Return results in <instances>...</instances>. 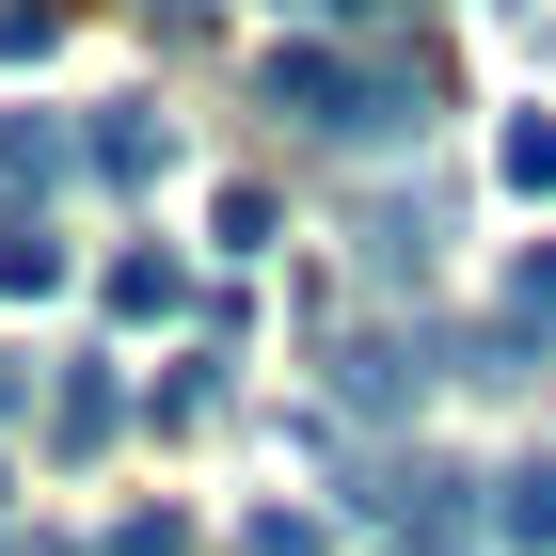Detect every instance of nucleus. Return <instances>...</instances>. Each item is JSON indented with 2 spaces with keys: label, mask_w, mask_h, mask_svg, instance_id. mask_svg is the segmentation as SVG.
Wrapping results in <instances>:
<instances>
[{
  "label": "nucleus",
  "mask_w": 556,
  "mask_h": 556,
  "mask_svg": "<svg viewBox=\"0 0 556 556\" xmlns=\"http://www.w3.org/2000/svg\"><path fill=\"white\" fill-rule=\"evenodd\" d=\"M318 397H334V429H414L429 397H445V334H429V318H350V302H334Z\"/></svg>",
  "instance_id": "1"
},
{
  "label": "nucleus",
  "mask_w": 556,
  "mask_h": 556,
  "mask_svg": "<svg viewBox=\"0 0 556 556\" xmlns=\"http://www.w3.org/2000/svg\"><path fill=\"white\" fill-rule=\"evenodd\" d=\"M334 509H350V525H382V541H445V525H477V477L414 462V445H366Z\"/></svg>",
  "instance_id": "2"
},
{
  "label": "nucleus",
  "mask_w": 556,
  "mask_h": 556,
  "mask_svg": "<svg viewBox=\"0 0 556 556\" xmlns=\"http://www.w3.org/2000/svg\"><path fill=\"white\" fill-rule=\"evenodd\" d=\"M429 112H445V80H429V48H350V160H397V143H429Z\"/></svg>",
  "instance_id": "3"
},
{
  "label": "nucleus",
  "mask_w": 556,
  "mask_h": 556,
  "mask_svg": "<svg viewBox=\"0 0 556 556\" xmlns=\"http://www.w3.org/2000/svg\"><path fill=\"white\" fill-rule=\"evenodd\" d=\"M429 255H445V207H429V191H382V207H350V270L382 287V318L429 287Z\"/></svg>",
  "instance_id": "4"
},
{
  "label": "nucleus",
  "mask_w": 556,
  "mask_h": 556,
  "mask_svg": "<svg viewBox=\"0 0 556 556\" xmlns=\"http://www.w3.org/2000/svg\"><path fill=\"white\" fill-rule=\"evenodd\" d=\"M255 112H270V128H302V143H334V128H350V48H334V33L270 48V64H255Z\"/></svg>",
  "instance_id": "5"
},
{
  "label": "nucleus",
  "mask_w": 556,
  "mask_h": 556,
  "mask_svg": "<svg viewBox=\"0 0 556 556\" xmlns=\"http://www.w3.org/2000/svg\"><path fill=\"white\" fill-rule=\"evenodd\" d=\"M80 160H96V191H160L175 175V112H80Z\"/></svg>",
  "instance_id": "6"
},
{
  "label": "nucleus",
  "mask_w": 556,
  "mask_h": 556,
  "mask_svg": "<svg viewBox=\"0 0 556 556\" xmlns=\"http://www.w3.org/2000/svg\"><path fill=\"white\" fill-rule=\"evenodd\" d=\"M112 429H128V382H112V366H48V445H64V462H96Z\"/></svg>",
  "instance_id": "7"
},
{
  "label": "nucleus",
  "mask_w": 556,
  "mask_h": 556,
  "mask_svg": "<svg viewBox=\"0 0 556 556\" xmlns=\"http://www.w3.org/2000/svg\"><path fill=\"white\" fill-rule=\"evenodd\" d=\"M64 160H80V128H48V112H0V207H33Z\"/></svg>",
  "instance_id": "8"
},
{
  "label": "nucleus",
  "mask_w": 556,
  "mask_h": 556,
  "mask_svg": "<svg viewBox=\"0 0 556 556\" xmlns=\"http://www.w3.org/2000/svg\"><path fill=\"white\" fill-rule=\"evenodd\" d=\"M64 287V223L48 207H0V302H48Z\"/></svg>",
  "instance_id": "9"
},
{
  "label": "nucleus",
  "mask_w": 556,
  "mask_h": 556,
  "mask_svg": "<svg viewBox=\"0 0 556 556\" xmlns=\"http://www.w3.org/2000/svg\"><path fill=\"white\" fill-rule=\"evenodd\" d=\"M493 541H509V556H556V462H509V477H493Z\"/></svg>",
  "instance_id": "10"
},
{
  "label": "nucleus",
  "mask_w": 556,
  "mask_h": 556,
  "mask_svg": "<svg viewBox=\"0 0 556 556\" xmlns=\"http://www.w3.org/2000/svg\"><path fill=\"white\" fill-rule=\"evenodd\" d=\"M112 318H175V302H191V255H160V239H143V255H112Z\"/></svg>",
  "instance_id": "11"
},
{
  "label": "nucleus",
  "mask_w": 556,
  "mask_h": 556,
  "mask_svg": "<svg viewBox=\"0 0 556 556\" xmlns=\"http://www.w3.org/2000/svg\"><path fill=\"white\" fill-rule=\"evenodd\" d=\"M223 397H239V350H191V366H175V382L143 397V414H160V429H207Z\"/></svg>",
  "instance_id": "12"
},
{
  "label": "nucleus",
  "mask_w": 556,
  "mask_h": 556,
  "mask_svg": "<svg viewBox=\"0 0 556 556\" xmlns=\"http://www.w3.org/2000/svg\"><path fill=\"white\" fill-rule=\"evenodd\" d=\"M223 556H334V509H239Z\"/></svg>",
  "instance_id": "13"
},
{
  "label": "nucleus",
  "mask_w": 556,
  "mask_h": 556,
  "mask_svg": "<svg viewBox=\"0 0 556 556\" xmlns=\"http://www.w3.org/2000/svg\"><path fill=\"white\" fill-rule=\"evenodd\" d=\"M493 318H509L525 350H556V239H525V255H509V302H493Z\"/></svg>",
  "instance_id": "14"
},
{
  "label": "nucleus",
  "mask_w": 556,
  "mask_h": 556,
  "mask_svg": "<svg viewBox=\"0 0 556 556\" xmlns=\"http://www.w3.org/2000/svg\"><path fill=\"white\" fill-rule=\"evenodd\" d=\"M493 175H509V191H556V112H509V128H493Z\"/></svg>",
  "instance_id": "15"
},
{
  "label": "nucleus",
  "mask_w": 556,
  "mask_h": 556,
  "mask_svg": "<svg viewBox=\"0 0 556 556\" xmlns=\"http://www.w3.org/2000/svg\"><path fill=\"white\" fill-rule=\"evenodd\" d=\"M64 48V0H0V64H48Z\"/></svg>",
  "instance_id": "16"
},
{
  "label": "nucleus",
  "mask_w": 556,
  "mask_h": 556,
  "mask_svg": "<svg viewBox=\"0 0 556 556\" xmlns=\"http://www.w3.org/2000/svg\"><path fill=\"white\" fill-rule=\"evenodd\" d=\"M96 556H191V509H128V525H112Z\"/></svg>",
  "instance_id": "17"
},
{
  "label": "nucleus",
  "mask_w": 556,
  "mask_h": 556,
  "mask_svg": "<svg viewBox=\"0 0 556 556\" xmlns=\"http://www.w3.org/2000/svg\"><path fill=\"white\" fill-rule=\"evenodd\" d=\"M318 16H334V33H382V16H397V0H318Z\"/></svg>",
  "instance_id": "18"
},
{
  "label": "nucleus",
  "mask_w": 556,
  "mask_h": 556,
  "mask_svg": "<svg viewBox=\"0 0 556 556\" xmlns=\"http://www.w3.org/2000/svg\"><path fill=\"white\" fill-rule=\"evenodd\" d=\"M16 414H33V366H16V350H0V429H16Z\"/></svg>",
  "instance_id": "19"
},
{
  "label": "nucleus",
  "mask_w": 556,
  "mask_h": 556,
  "mask_svg": "<svg viewBox=\"0 0 556 556\" xmlns=\"http://www.w3.org/2000/svg\"><path fill=\"white\" fill-rule=\"evenodd\" d=\"M143 16H160V33H207V0H143Z\"/></svg>",
  "instance_id": "20"
},
{
  "label": "nucleus",
  "mask_w": 556,
  "mask_h": 556,
  "mask_svg": "<svg viewBox=\"0 0 556 556\" xmlns=\"http://www.w3.org/2000/svg\"><path fill=\"white\" fill-rule=\"evenodd\" d=\"M0 556H96V541H0Z\"/></svg>",
  "instance_id": "21"
},
{
  "label": "nucleus",
  "mask_w": 556,
  "mask_h": 556,
  "mask_svg": "<svg viewBox=\"0 0 556 556\" xmlns=\"http://www.w3.org/2000/svg\"><path fill=\"white\" fill-rule=\"evenodd\" d=\"M0 541H16V477H0Z\"/></svg>",
  "instance_id": "22"
}]
</instances>
